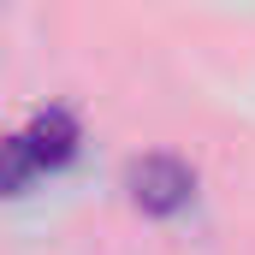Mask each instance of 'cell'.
Wrapping results in <instances>:
<instances>
[{
    "instance_id": "7a4b0ae2",
    "label": "cell",
    "mask_w": 255,
    "mask_h": 255,
    "mask_svg": "<svg viewBox=\"0 0 255 255\" xmlns=\"http://www.w3.org/2000/svg\"><path fill=\"white\" fill-rule=\"evenodd\" d=\"M24 148H30V160H36V166H65V160L77 154V119H71L65 107L36 113L30 130H24Z\"/></svg>"
},
{
    "instance_id": "3957f363",
    "label": "cell",
    "mask_w": 255,
    "mask_h": 255,
    "mask_svg": "<svg viewBox=\"0 0 255 255\" xmlns=\"http://www.w3.org/2000/svg\"><path fill=\"white\" fill-rule=\"evenodd\" d=\"M42 166L30 160V148H24V136H0V196H18L30 178H36Z\"/></svg>"
},
{
    "instance_id": "6da1fadb",
    "label": "cell",
    "mask_w": 255,
    "mask_h": 255,
    "mask_svg": "<svg viewBox=\"0 0 255 255\" xmlns=\"http://www.w3.org/2000/svg\"><path fill=\"white\" fill-rule=\"evenodd\" d=\"M125 190L130 202L142 208V214H154V220H166V214H178L196 190V172L178 160V154H136L125 166Z\"/></svg>"
}]
</instances>
